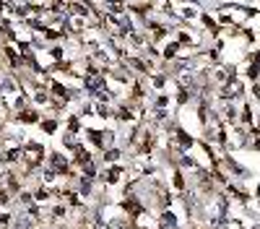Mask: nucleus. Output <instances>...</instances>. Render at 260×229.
Here are the masks:
<instances>
[{"label":"nucleus","instance_id":"nucleus-1","mask_svg":"<svg viewBox=\"0 0 260 229\" xmlns=\"http://www.w3.org/2000/svg\"><path fill=\"white\" fill-rule=\"evenodd\" d=\"M161 226H175V216H172V214H161Z\"/></svg>","mask_w":260,"mask_h":229}]
</instances>
